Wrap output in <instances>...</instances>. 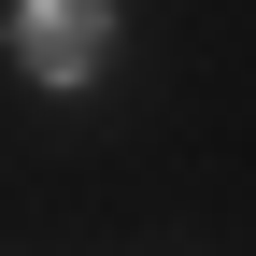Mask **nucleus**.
<instances>
[{
    "label": "nucleus",
    "mask_w": 256,
    "mask_h": 256,
    "mask_svg": "<svg viewBox=\"0 0 256 256\" xmlns=\"http://www.w3.org/2000/svg\"><path fill=\"white\" fill-rule=\"evenodd\" d=\"M100 43H114V0H28V14H14V57H28L43 86H86Z\"/></svg>",
    "instance_id": "f257e3e1"
}]
</instances>
